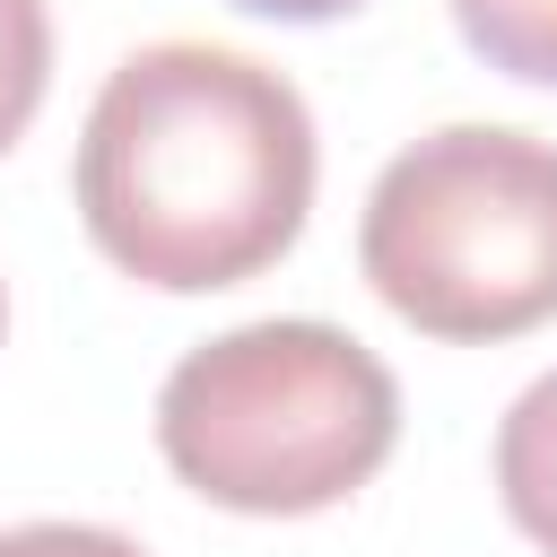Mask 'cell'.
Masks as SVG:
<instances>
[{
	"label": "cell",
	"instance_id": "1",
	"mask_svg": "<svg viewBox=\"0 0 557 557\" xmlns=\"http://www.w3.org/2000/svg\"><path fill=\"white\" fill-rule=\"evenodd\" d=\"M313 209L305 96L226 44L131 52L78 131V218L113 270L209 296L270 270Z\"/></svg>",
	"mask_w": 557,
	"mask_h": 557
},
{
	"label": "cell",
	"instance_id": "2",
	"mask_svg": "<svg viewBox=\"0 0 557 557\" xmlns=\"http://www.w3.org/2000/svg\"><path fill=\"white\" fill-rule=\"evenodd\" d=\"M400 444L392 366L339 322H244L157 392V453L226 513H322Z\"/></svg>",
	"mask_w": 557,
	"mask_h": 557
},
{
	"label": "cell",
	"instance_id": "3",
	"mask_svg": "<svg viewBox=\"0 0 557 557\" xmlns=\"http://www.w3.org/2000/svg\"><path fill=\"white\" fill-rule=\"evenodd\" d=\"M366 287L426 339H513L557 313V148L453 122L400 148L357 226Z\"/></svg>",
	"mask_w": 557,
	"mask_h": 557
},
{
	"label": "cell",
	"instance_id": "4",
	"mask_svg": "<svg viewBox=\"0 0 557 557\" xmlns=\"http://www.w3.org/2000/svg\"><path fill=\"white\" fill-rule=\"evenodd\" d=\"M496 496L522 540L557 557V374H540L496 426Z\"/></svg>",
	"mask_w": 557,
	"mask_h": 557
},
{
	"label": "cell",
	"instance_id": "5",
	"mask_svg": "<svg viewBox=\"0 0 557 557\" xmlns=\"http://www.w3.org/2000/svg\"><path fill=\"white\" fill-rule=\"evenodd\" d=\"M453 17L487 70L557 87V0H453Z\"/></svg>",
	"mask_w": 557,
	"mask_h": 557
},
{
	"label": "cell",
	"instance_id": "6",
	"mask_svg": "<svg viewBox=\"0 0 557 557\" xmlns=\"http://www.w3.org/2000/svg\"><path fill=\"white\" fill-rule=\"evenodd\" d=\"M52 78V17L44 0H0V148H17V131L35 122Z\"/></svg>",
	"mask_w": 557,
	"mask_h": 557
},
{
	"label": "cell",
	"instance_id": "7",
	"mask_svg": "<svg viewBox=\"0 0 557 557\" xmlns=\"http://www.w3.org/2000/svg\"><path fill=\"white\" fill-rule=\"evenodd\" d=\"M0 557H148V548L104 522H17L0 531Z\"/></svg>",
	"mask_w": 557,
	"mask_h": 557
},
{
	"label": "cell",
	"instance_id": "8",
	"mask_svg": "<svg viewBox=\"0 0 557 557\" xmlns=\"http://www.w3.org/2000/svg\"><path fill=\"white\" fill-rule=\"evenodd\" d=\"M235 9H252V17H287V26H322V17H348L357 0H235Z\"/></svg>",
	"mask_w": 557,
	"mask_h": 557
},
{
	"label": "cell",
	"instance_id": "9",
	"mask_svg": "<svg viewBox=\"0 0 557 557\" xmlns=\"http://www.w3.org/2000/svg\"><path fill=\"white\" fill-rule=\"evenodd\" d=\"M0 322H9V305H0Z\"/></svg>",
	"mask_w": 557,
	"mask_h": 557
}]
</instances>
